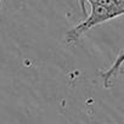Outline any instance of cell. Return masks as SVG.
Segmentation results:
<instances>
[{
  "instance_id": "obj_1",
  "label": "cell",
  "mask_w": 124,
  "mask_h": 124,
  "mask_svg": "<svg viewBox=\"0 0 124 124\" xmlns=\"http://www.w3.org/2000/svg\"><path fill=\"white\" fill-rule=\"evenodd\" d=\"M118 16H123V14L118 10L108 9L105 6L90 4V14L89 16L77 26H74L72 29H70L66 33V41L72 43L78 40L84 33H86L89 29H91L95 26H99L101 23H105L112 18H116Z\"/></svg>"
},
{
  "instance_id": "obj_2",
  "label": "cell",
  "mask_w": 124,
  "mask_h": 124,
  "mask_svg": "<svg viewBox=\"0 0 124 124\" xmlns=\"http://www.w3.org/2000/svg\"><path fill=\"white\" fill-rule=\"evenodd\" d=\"M124 63V47L120 50V52L118 54V56L114 58V62L112 63V66L105 71H100V76L103 80V86L106 89H109L113 85L114 78L117 77V74L119 73L122 65Z\"/></svg>"
},
{
  "instance_id": "obj_3",
  "label": "cell",
  "mask_w": 124,
  "mask_h": 124,
  "mask_svg": "<svg viewBox=\"0 0 124 124\" xmlns=\"http://www.w3.org/2000/svg\"><path fill=\"white\" fill-rule=\"evenodd\" d=\"M85 3L88 4H95V5H100V6H105L108 9H113V10H118L124 15V0H80L82 4V9L83 12L85 11L84 5Z\"/></svg>"
}]
</instances>
